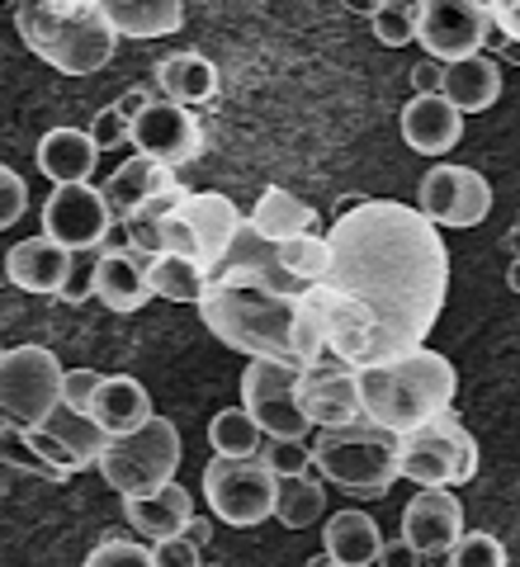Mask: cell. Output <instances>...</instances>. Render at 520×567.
<instances>
[{
  "instance_id": "1",
  "label": "cell",
  "mask_w": 520,
  "mask_h": 567,
  "mask_svg": "<svg viewBox=\"0 0 520 567\" xmlns=\"http://www.w3.org/2000/svg\"><path fill=\"white\" fill-rule=\"evenodd\" d=\"M327 275L303 303L346 369H374L421 350L450 293V251L436 223L398 199H355L327 227Z\"/></svg>"
},
{
  "instance_id": "2",
  "label": "cell",
  "mask_w": 520,
  "mask_h": 567,
  "mask_svg": "<svg viewBox=\"0 0 520 567\" xmlns=\"http://www.w3.org/2000/svg\"><path fill=\"white\" fill-rule=\"evenodd\" d=\"M298 312H303V298L275 293L251 279H227V275H208V289L200 298L204 327L227 350H242L251 360H279L294 369H298V346H294Z\"/></svg>"
},
{
  "instance_id": "3",
  "label": "cell",
  "mask_w": 520,
  "mask_h": 567,
  "mask_svg": "<svg viewBox=\"0 0 520 567\" xmlns=\"http://www.w3.org/2000/svg\"><path fill=\"white\" fill-rule=\"evenodd\" d=\"M360 379V412L369 425H379L388 435H407L417 425L436 421L445 412H455V388L459 374L450 364V354L440 350H411L402 360L374 364V369H355Z\"/></svg>"
},
{
  "instance_id": "4",
  "label": "cell",
  "mask_w": 520,
  "mask_h": 567,
  "mask_svg": "<svg viewBox=\"0 0 520 567\" xmlns=\"http://www.w3.org/2000/svg\"><path fill=\"white\" fill-rule=\"evenodd\" d=\"M20 39L39 62L62 76H95L114 62L119 33L100 0H29L14 10Z\"/></svg>"
},
{
  "instance_id": "5",
  "label": "cell",
  "mask_w": 520,
  "mask_h": 567,
  "mask_svg": "<svg viewBox=\"0 0 520 567\" xmlns=\"http://www.w3.org/2000/svg\"><path fill=\"white\" fill-rule=\"evenodd\" d=\"M313 464L327 483L350 496H384L398 483V435L379 431L369 421L332 425L313 440Z\"/></svg>"
},
{
  "instance_id": "6",
  "label": "cell",
  "mask_w": 520,
  "mask_h": 567,
  "mask_svg": "<svg viewBox=\"0 0 520 567\" xmlns=\"http://www.w3.org/2000/svg\"><path fill=\"white\" fill-rule=\"evenodd\" d=\"M104 483H110L123 502L129 496H152L166 483H175V468H181V431L166 416H152L142 431L110 440V450L100 454Z\"/></svg>"
},
{
  "instance_id": "7",
  "label": "cell",
  "mask_w": 520,
  "mask_h": 567,
  "mask_svg": "<svg viewBox=\"0 0 520 567\" xmlns=\"http://www.w3.org/2000/svg\"><path fill=\"white\" fill-rule=\"evenodd\" d=\"M478 473V440L463 431L455 412L398 435V477L417 487H463Z\"/></svg>"
},
{
  "instance_id": "8",
  "label": "cell",
  "mask_w": 520,
  "mask_h": 567,
  "mask_svg": "<svg viewBox=\"0 0 520 567\" xmlns=\"http://www.w3.org/2000/svg\"><path fill=\"white\" fill-rule=\"evenodd\" d=\"M58 354L48 346H14L0 350V425L6 431H33L62 406Z\"/></svg>"
},
{
  "instance_id": "9",
  "label": "cell",
  "mask_w": 520,
  "mask_h": 567,
  "mask_svg": "<svg viewBox=\"0 0 520 567\" xmlns=\"http://www.w3.org/2000/svg\"><path fill=\"white\" fill-rule=\"evenodd\" d=\"M275 492H279V477L261 458H213L204 468V496H208L213 520H223L232 529H251L271 520Z\"/></svg>"
},
{
  "instance_id": "10",
  "label": "cell",
  "mask_w": 520,
  "mask_h": 567,
  "mask_svg": "<svg viewBox=\"0 0 520 567\" xmlns=\"http://www.w3.org/2000/svg\"><path fill=\"white\" fill-rule=\"evenodd\" d=\"M298 379L303 369L279 360H251L242 374V412L261 425L271 440H308L313 421L298 406Z\"/></svg>"
},
{
  "instance_id": "11",
  "label": "cell",
  "mask_w": 520,
  "mask_h": 567,
  "mask_svg": "<svg viewBox=\"0 0 520 567\" xmlns=\"http://www.w3.org/2000/svg\"><path fill=\"white\" fill-rule=\"evenodd\" d=\"M417 43L426 48L430 62H463L492 43L488 6L478 0H421L417 10Z\"/></svg>"
},
{
  "instance_id": "12",
  "label": "cell",
  "mask_w": 520,
  "mask_h": 567,
  "mask_svg": "<svg viewBox=\"0 0 520 567\" xmlns=\"http://www.w3.org/2000/svg\"><path fill=\"white\" fill-rule=\"evenodd\" d=\"M110 208H104L95 185H58L43 204V237L58 241L62 251H95L110 237Z\"/></svg>"
},
{
  "instance_id": "13",
  "label": "cell",
  "mask_w": 520,
  "mask_h": 567,
  "mask_svg": "<svg viewBox=\"0 0 520 567\" xmlns=\"http://www.w3.org/2000/svg\"><path fill=\"white\" fill-rule=\"evenodd\" d=\"M402 544L417 548V558H445L463 539V506L450 487H421L402 506Z\"/></svg>"
},
{
  "instance_id": "14",
  "label": "cell",
  "mask_w": 520,
  "mask_h": 567,
  "mask_svg": "<svg viewBox=\"0 0 520 567\" xmlns=\"http://www.w3.org/2000/svg\"><path fill=\"white\" fill-rule=\"evenodd\" d=\"M129 142L137 147V156H152L161 166H185L200 156V123H194L190 110L171 100H152L147 114L129 123Z\"/></svg>"
},
{
  "instance_id": "15",
  "label": "cell",
  "mask_w": 520,
  "mask_h": 567,
  "mask_svg": "<svg viewBox=\"0 0 520 567\" xmlns=\"http://www.w3.org/2000/svg\"><path fill=\"white\" fill-rule=\"evenodd\" d=\"M298 406H303V416H308L313 425H322V431L365 421V412H360V379H355V369H346V364L308 369V374L298 379Z\"/></svg>"
},
{
  "instance_id": "16",
  "label": "cell",
  "mask_w": 520,
  "mask_h": 567,
  "mask_svg": "<svg viewBox=\"0 0 520 567\" xmlns=\"http://www.w3.org/2000/svg\"><path fill=\"white\" fill-rule=\"evenodd\" d=\"M181 218L190 223V233H194V246H200V265L213 275L223 265L227 256V246L232 237H237V227L246 223L237 204L227 199V194H213V189H200V194H181Z\"/></svg>"
},
{
  "instance_id": "17",
  "label": "cell",
  "mask_w": 520,
  "mask_h": 567,
  "mask_svg": "<svg viewBox=\"0 0 520 567\" xmlns=\"http://www.w3.org/2000/svg\"><path fill=\"white\" fill-rule=\"evenodd\" d=\"M398 123H402V142L411 152H421V156L455 152L459 137H463V114L445 95H411L402 104Z\"/></svg>"
},
{
  "instance_id": "18",
  "label": "cell",
  "mask_w": 520,
  "mask_h": 567,
  "mask_svg": "<svg viewBox=\"0 0 520 567\" xmlns=\"http://www.w3.org/2000/svg\"><path fill=\"white\" fill-rule=\"evenodd\" d=\"M95 298L110 312H137L152 298L147 289V256L133 246H100L95 256Z\"/></svg>"
},
{
  "instance_id": "19",
  "label": "cell",
  "mask_w": 520,
  "mask_h": 567,
  "mask_svg": "<svg viewBox=\"0 0 520 567\" xmlns=\"http://www.w3.org/2000/svg\"><path fill=\"white\" fill-rule=\"evenodd\" d=\"M91 416L95 425L110 440H123V435H133L142 431L156 412H152V398H147V388H142L137 379L129 374H104L100 388H95V398H91Z\"/></svg>"
},
{
  "instance_id": "20",
  "label": "cell",
  "mask_w": 520,
  "mask_h": 567,
  "mask_svg": "<svg viewBox=\"0 0 520 567\" xmlns=\"http://www.w3.org/2000/svg\"><path fill=\"white\" fill-rule=\"evenodd\" d=\"M71 265H77V256L62 251L58 241H48V237H24V241L10 246L6 275H10L14 289H24V293H62Z\"/></svg>"
},
{
  "instance_id": "21",
  "label": "cell",
  "mask_w": 520,
  "mask_h": 567,
  "mask_svg": "<svg viewBox=\"0 0 520 567\" xmlns=\"http://www.w3.org/2000/svg\"><path fill=\"white\" fill-rule=\"evenodd\" d=\"M246 227L256 233L261 241H298V237H322V223H317V208L303 204L294 189L284 185H271L256 199V208H251Z\"/></svg>"
},
{
  "instance_id": "22",
  "label": "cell",
  "mask_w": 520,
  "mask_h": 567,
  "mask_svg": "<svg viewBox=\"0 0 520 567\" xmlns=\"http://www.w3.org/2000/svg\"><path fill=\"white\" fill-rule=\"evenodd\" d=\"M166 189H175V175L166 166L152 162V156H129V162L100 185V199L110 208V218H133L142 204H152L156 194H166Z\"/></svg>"
},
{
  "instance_id": "23",
  "label": "cell",
  "mask_w": 520,
  "mask_h": 567,
  "mask_svg": "<svg viewBox=\"0 0 520 567\" xmlns=\"http://www.w3.org/2000/svg\"><path fill=\"white\" fill-rule=\"evenodd\" d=\"M39 171L52 185H91V171L100 162V147L85 128H48L39 137Z\"/></svg>"
},
{
  "instance_id": "24",
  "label": "cell",
  "mask_w": 520,
  "mask_h": 567,
  "mask_svg": "<svg viewBox=\"0 0 520 567\" xmlns=\"http://www.w3.org/2000/svg\"><path fill=\"white\" fill-rule=\"evenodd\" d=\"M440 95L455 104L459 114H482L501 100V62L488 52H473L463 62H450L440 76Z\"/></svg>"
},
{
  "instance_id": "25",
  "label": "cell",
  "mask_w": 520,
  "mask_h": 567,
  "mask_svg": "<svg viewBox=\"0 0 520 567\" xmlns=\"http://www.w3.org/2000/svg\"><path fill=\"white\" fill-rule=\"evenodd\" d=\"M384 548L379 520L365 516V511H336L322 529V554H327L336 567H374Z\"/></svg>"
},
{
  "instance_id": "26",
  "label": "cell",
  "mask_w": 520,
  "mask_h": 567,
  "mask_svg": "<svg viewBox=\"0 0 520 567\" xmlns=\"http://www.w3.org/2000/svg\"><path fill=\"white\" fill-rule=\"evenodd\" d=\"M123 516H129V525L142 529L152 544H161V539H175L190 525L194 502L181 483H166L152 496H129V502H123Z\"/></svg>"
},
{
  "instance_id": "27",
  "label": "cell",
  "mask_w": 520,
  "mask_h": 567,
  "mask_svg": "<svg viewBox=\"0 0 520 567\" xmlns=\"http://www.w3.org/2000/svg\"><path fill=\"white\" fill-rule=\"evenodd\" d=\"M119 39H171L185 24L181 0H100Z\"/></svg>"
},
{
  "instance_id": "28",
  "label": "cell",
  "mask_w": 520,
  "mask_h": 567,
  "mask_svg": "<svg viewBox=\"0 0 520 567\" xmlns=\"http://www.w3.org/2000/svg\"><path fill=\"white\" fill-rule=\"evenodd\" d=\"M156 85L171 104L194 110V104L218 95V71H213V62L200 58V52H171V58H161V66H156Z\"/></svg>"
},
{
  "instance_id": "29",
  "label": "cell",
  "mask_w": 520,
  "mask_h": 567,
  "mask_svg": "<svg viewBox=\"0 0 520 567\" xmlns=\"http://www.w3.org/2000/svg\"><path fill=\"white\" fill-rule=\"evenodd\" d=\"M147 289L156 298H166V303L200 308V298L208 289V270H200V265L185 260V256H152L147 260Z\"/></svg>"
},
{
  "instance_id": "30",
  "label": "cell",
  "mask_w": 520,
  "mask_h": 567,
  "mask_svg": "<svg viewBox=\"0 0 520 567\" xmlns=\"http://www.w3.org/2000/svg\"><path fill=\"white\" fill-rule=\"evenodd\" d=\"M463 185H469V166H430L421 175V194H417V213L436 227H450L459 199H463Z\"/></svg>"
},
{
  "instance_id": "31",
  "label": "cell",
  "mask_w": 520,
  "mask_h": 567,
  "mask_svg": "<svg viewBox=\"0 0 520 567\" xmlns=\"http://www.w3.org/2000/svg\"><path fill=\"white\" fill-rule=\"evenodd\" d=\"M43 431L58 440V445H67L71 450V458H77L81 468H91V464H100V454L110 450V435L100 431V425L85 416V412H71V406H58L48 421H43Z\"/></svg>"
},
{
  "instance_id": "32",
  "label": "cell",
  "mask_w": 520,
  "mask_h": 567,
  "mask_svg": "<svg viewBox=\"0 0 520 567\" xmlns=\"http://www.w3.org/2000/svg\"><path fill=\"white\" fill-rule=\"evenodd\" d=\"M322 516H327V492H322L317 477H279L275 492V520L284 529H313Z\"/></svg>"
},
{
  "instance_id": "33",
  "label": "cell",
  "mask_w": 520,
  "mask_h": 567,
  "mask_svg": "<svg viewBox=\"0 0 520 567\" xmlns=\"http://www.w3.org/2000/svg\"><path fill=\"white\" fill-rule=\"evenodd\" d=\"M208 445H213V454H218V458H256L261 425L251 421L242 406H223V412L208 421Z\"/></svg>"
},
{
  "instance_id": "34",
  "label": "cell",
  "mask_w": 520,
  "mask_h": 567,
  "mask_svg": "<svg viewBox=\"0 0 520 567\" xmlns=\"http://www.w3.org/2000/svg\"><path fill=\"white\" fill-rule=\"evenodd\" d=\"M327 237H298V241H279V265L289 270L303 289H313V284L327 275Z\"/></svg>"
},
{
  "instance_id": "35",
  "label": "cell",
  "mask_w": 520,
  "mask_h": 567,
  "mask_svg": "<svg viewBox=\"0 0 520 567\" xmlns=\"http://www.w3.org/2000/svg\"><path fill=\"white\" fill-rule=\"evenodd\" d=\"M417 10L421 6H407V0H384L379 14H374V39L384 48H407L417 39Z\"/></svg>"
},
{
  "instance_id": "36",
  "label": "cell",
  "mask_w": 520,
  "mask_h": 567,
  "mask_svg": "<svg viewBox=\"0 0 520 567\" xmlns=\"http://www.w3.org/2000/svg\"><path fill=\"white\" fill-rule=\"evenodd\" d=\"M450 567H507V544L482 529H463V539L450 548Z\"/></svg>"
},
{
  "instance_id": "37",
  "label": "cell",
  "mask_w": 520,
  "mask_h": 567,
  "mask_svg": "<svg viewBox=\"0 0 520 567\" xmlns=\"http://www.w3.org/2000/svg\"><path fill=\"white\" fill-rule=\"evenodd\" d=\"M261 464L271 468L275 477H303L313 464V445L308 440H265Z\"/></svg>"
},
{
  "instance_id": "38",
  "label": "cell",
  "mask_w": 520,
  "mask_h": 567,
  "mask_svg": "<svg viewBox=\"0 0 520 567\" xmlns=\"http://www.w3.org/2000/svg\"><path fill=\"white\" fill-rule=\"evenodd\" d=\"M81 567H156V563H152V548H147V544L104 539V544H95V554L85 558Z\"/></svg>"
},
{
  "instance_id": "39",
  "label": "cell",
  "mask_w": 520,
  "mask_h": 567,
  "mask_svg": "<svg viewBox=\"0 0 520 567\" xmlns=\"http://www.w3.org/2000/svg\"><path fill=\"white\" fill-rule=\"evenodd\" d=\"M24 208H29V185H24V175L10 171V166H0V233L20 223Z\"/></svg>"
},
{
  "instance_id": "40",
  "label": "cell",
  "mask_w": 520,
  "mask_h": 567,
  "mask_svg": "<svg viewBox=\"0 0 520 567\" xmlns=\"http://www.w3.org/2000/svg\"><path fill=\"white\" fill-rule=\"evenodd\" d=\"M100 379H104L100 369H67L62 374V406H71V412H91Z\"/></svg>"
},
{
  "instance_id": "41",
  "label": "cell",
  "mask_w": 520,
  "mask_h": 567,
  "mask_svg": "<svg viewBox=\"0 0 520 567\" xmlns=\"http://www.w3.org/2000/svg\"><path fill=\"white\" fill-rule=\"evenodd\" d=\"M91 142L100 152H110V147H119V142H129V118H123L114 104H104V110L95 114V128H91Z\"/></svg>"
},
{
  "instance_id": "42",
  "label": "cell",
  "mask_w": 520,
  "mask_h": 567,
  "mask_svg": "<svg viewBox=\"0 0 520 567\" xmlns=\"http://www.w3.org/2000/svg\"><path fill=\"white\" fill-rule=\"evenodd\" d=\"M152 563H156V567H204V563H200V548H194L185 535L152 544Z\"/></svg>"
},
{
  "instance_id": "43",
  "label": "cell",
  "mask_w": 520,
  "mask_h": 567,
  "mask_svg": "<svg viewBox=\"0 0 520 567\" xmlns=\"http://www.w3.org/2000/svg\"><path fill=\"white\" fill-rule=\"evenodd\" d=\"M58 298H62V303H85V298H95V260L71 265V275H67Z\"/></svg>"
},
{
  "instance_id": "44",
  "label": "cell",
  "mask_w": 520,
  "mask_h": 567,
  "mask_svg": "<svg viewBox=\"0 0 520 567\" xmlns=\"http://www.w3.org/2000/svg\"><path fill=\"white\" fill-rule=\"evenodd\" d=\"M488 20H492L497 39L520 43V0H492V6H488Z\"/></svg>"
},
{
  "instance_id": "45",
  "label": "cell",
  "mask_w": 520,
  "mask_h": 567,
  "mask_svg": "<svg viewBox=\"0 0 520 567\" xmlns=\"http://www.w3.org/2000/svg\"><path fill=\"white\" fill-rule=\"evenodd\" d=\"M379 567H417L421 558H417V548L411 544H402V539H384V548H379V558H374Z\"/></svg>"
},
{
  "instance_id": "46",
  "label": "cell",
  "mask_w": 520,
  "mask_h": 567,
  "mask_svg": "<svg viewBox=\"0 0 520 567\" xmlns=\"http://www.w3.org/2000/svg\"><path fill=\"white\" fill-rule=\"evenodd\" d=\"M407 76H411V91H417V95H440V76H445V71L436 62H417Z\"/></svg>"
},
{
  "instance_id": "47",
  "label": "cell",
  "mask_w": 520,
  "mask_h": 567,
  "mask_svg": "<svg viewBox=\"0 0 520 567\" xmlns=\"http://www.w3.org/2000/svg\"><path fill=\"white\" fill-rule=\"evenodd\" d=\"M147 104H152V91H142V85H133V91H129V95H123V100L114 104V110H119L123 118H129V123H133V118H142V114H147Z\"/></svg>"
},
{
  "instance_id": "48",
  "label": "cell",
  "mask_w": 520,
  "mask_h": 567,
  "mask_svg": "<svg viewBox=\"0 0 520 567\" xmlns=\"http://www.w3.org/2000/svg\"><path fill=\"white\" fill-rule=\"evenodd\" d=\"M181 535H185L194 548H204V544L213 539V520H208V516H190V525L181 529Z\"/></svg>"
},
{
  "instance_id": "49",
  "label": "cell",
  "mask_w": 520,
  "mask_h": 567,
  "mask_svg": "<svg viewBox=\"0 0 520 567\" xmlns=\"http://www.w3.org/2000/svg\"><path fill=\"white\" fill-rule=\"evenodd\" d=\"M492 48H497V58H507V62L520 66V43H511V39H492Z\"/></svg>"
},
{
  "instance_id": "50",
  "label": "cell",
  "mask_w": 520,
  "mask_h": 567,
  "mask_svg": "<svg viewBox=\"0 0 520 567\" xmlns=\"http://www.w3.org/2000/svg\"><path fill=\"white\" fill-rule=\"evenodd\" d=\"M507 284H511V289H516V293H520V256H516V260H511V270H507Z\"/></svg>"
},
{
  "instance_id": "51",
  "label": "cell",
  "mask_w": 520,
  "mask_h": 567,
  "mask_svg": "<svg viewBox=\"0 0 520 567\" xmlns=\"http://www.w3.org/2000/svg\"><path fill=\"white\" fill-rule=\"evenodd\" d=\"M511 241H516V256H520V218H516V233H511Z\"/></svg>"
},
{
  "instance_id": "52",
  "label": "cell",
  "mask_w": 520,
  "mask_h": 567,
  "mask_svg": "<svg viewBox=\"0 0 520 567\" xmlns=\"http://www.w3.org/2000/svg\"><path fill=\"white\" fill-rule=\"evenodd\" d=\"M332 567H336V563H332Z\"/></svg>"
}]
</instances>
